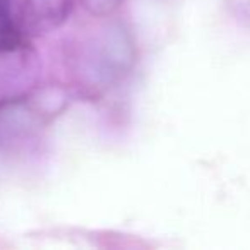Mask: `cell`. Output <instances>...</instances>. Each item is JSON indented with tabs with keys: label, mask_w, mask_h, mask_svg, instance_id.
<instances>
[{
	"label": "cell",
	"mask_w": 250,
	"mask_h": 250,
	"mask_svg": "<svg viewBox=\"0 0 250 250\" xmlns=\"http://www.w3.org/2000/svg\"><path fill=\"white\" fill-rule=\"evenodd\" d=\"M72 11V0H0V40L33 43L55 31Z\"/></svg>",
	"instance_id": "6da1fadb"
},
{
	"label": "cell",
	"mask_w": 250,
	"mask_h": 250,
	"mask_svg": "<svg viewBox=\"0 0 250 250\" xmlns=\"http://www.w3.org/2000/svg\"><path fill=\"white\" fill-rule=\"evenodd\" d=\"M81 2L86 7V11H89L94 16L111 14L124 4V0H81Z\"/></svg>",
	"instance_id": "3957f363"
},
{
	"label": "cell",
	"mask_w": 250,
	"mask_h": 250,
	"mask_svg": "<svg viewBox=\"0 0 250 250\" xmlns=\"http://www.w3.org/2000/svg\"><path fill=\"white\" fill-rule=\"evenodd\" d=\"M38 76L40 62L33 43L0 40V108L28 96Z\"/></svg>",
	"instance_id": "7a4b0ae2"
}]
</instances>
